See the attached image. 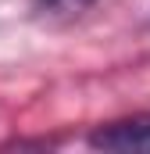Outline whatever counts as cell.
<instances>
[{
    "mask_svg": "<svg viewBox=\"0 0 150 154\" xmlns=\"http://www.w3.org/2000/svg\"><path fill=\"white\" fill-rule=\"evenodd\" d=\"M93 4H97V0H29L32 14H36V18H43V22H54V25L82 18Z\"/></svg>",
    "mask_w": 150,
    "mask_h": 154,
    "instance_id": "2",
    "label": "cell"
},
{
    "mask_svg": "<svg viewBox=\"0 0 150 154\" xmlns=\"http://www.w3.org/2000/svg\"><path fill=\"white\" fill-rule=\"evenodd\" d=\"M89 143H93L97 151H122V154L147 151L150 154V115L107 122V125H100V129L89 136Z\"/></svg>",
    "mask_w": 150,
    "mask_h": 154,
    "instance_id": "1",
    "label": "cell"
}]
</instances>
